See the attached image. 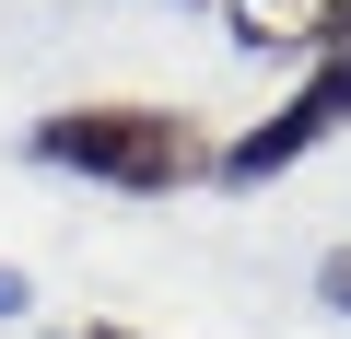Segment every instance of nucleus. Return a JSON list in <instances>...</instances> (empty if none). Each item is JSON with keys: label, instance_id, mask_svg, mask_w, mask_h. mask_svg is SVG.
Returning <instances> with one entry per match:
<instances>
[{"label": "nucleus", "instance_id": "nucleus-1", "mask_svg": "<svg viewBox=\"0 0 351 339\" xmlns=\"http://www.w3.org/2000/svg\"><path fill=\"white\" fill-rule=\"evenodd\" d=\"M24 152L47 176H94V188H129V199H176L223 164V140L188 105H59V117H36Z\"/></svg>", "mask_w": 351, "mask_h": 339}, {"label": "nucleus", "instance_id": "nucleus-2", "mask_svg": "<svg viewBox=\"0 0 351 339\" xmlns=\"http://www.w3.org/2000/svg\"><path fill=\"white\" fill-rule=\"evenodd\" d=\"M339 129H351V36H339V47H316V71L293 82V105H281V117H258L246 140H223L211 176H223V188H269V176H293V164H304L316 140H339Z\"/></svg>", "mask_w": 351, "mask_h": 339}, {"label": "nucleus", "instance_id": "nucleus-3", "mask_svg": "<svg viewBox=\"0 0 351 339\" xmlns=\"http://www.w3.org/2000/svg\"><path fill=\"white\" fill-rule=\"evenodd\" d=\"M304 12H316V24H304L316 47H339V36H351V0H304Z\"/></svg>", "mask_w": 351, "mask_h": 339}, {"label": "nucleus", "instance_id": "nucleus-4", "mask_svg": "<svg viewBox=\"0 0 351 339\" xmlns=\"http://www.w3.org/2000/svg\"><path fill=\"white\" fill-rule=\"evenodd\" d=\"M316 292H328V304H339V316H351V246H339V258H328V269H316Z\"/></svg>", "mask_w": 351, "mask_h": 339}, {"label": "nucleus", "instance_id": "nucleus-5", "mask_svg": "<svg viewBox=\"0 0 351 339\" xmlns=\"http://www.w3.org/2000/svg\"><path fill=\"white\" fill-rule=\"evenodd\" d=\"M24 304H36V292H24V269H0V316H24Z\"/></svg>", "mask_w": 351, "mask_h": 339}, {"label": "nucleus", "instance_id": "nucleus-6", "mask_svg": "<svg viewBox=\"0 0 351 339\" xmlns=\"http://www.w3.org/2000/svg\"><path fill=\"white\" fill-rule=\"evenodd\" d=\"M71 339H141V327H71Z\"/></svg>", "mask_w": 351, "mask_h": 339}]
</instances>
